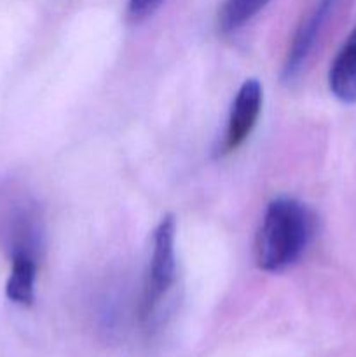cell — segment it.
I'll return each instance as SVG.
<instances>
[{
  "label": "cell",
  "mask_w": 356,
  "mask_h": 357,
  "mask_svg": "<svg viewBox=\"0 0 356 357\" xmlns=\"http://www.w3.org/2000/svg\"><path fill=\"white\" fill-rule=\"evenodd\" d=\"M164 0H129L128 2V16L133 21H143L149 17Z\"/></svg>",
  "instance_id": "obj_8"
},
{
  "label": "cell",
  "mask_w": 356,
  "mask_h": 357,
  "mask_svg": "<svg viewBox=\"0 0 356 357\" xmlns=\"http://www.w3.org/2000/svg\"><path fill=\"white\" fill-rule=\"evenodd\" d=\"M175 237L177 223L171 215L164 216L156 227L152 236V255L145 274L142 293L140 316L142 321H150L170 295L171 288L177 282V253H175Z\"/></svg>",
  "instance_id": "obj_2"
},
{
  "label": "cell",
  "mask_w": 356,
  "mask_h": 357,
  "mask_svg": "<svg viewBox=\"0 0 356 357\" xmlns=\"http://www.w3.org/2000/svg\"><path fill=\"white\" fill-rule=\"evenodd\" d=\"M38 257L27 253L10 255V272L6 284V295L16 305L30 307L35 300Z\"/></svg>",
  "instance_id": "obj_6"
},
{
  "label": "cell",
  "mask_w": 356,
  "mask_h": 357,
  "mask_svg": "<svg viewBox=\"0 0 356 357\" xmlns=\"http://www.w3.org/2000/svg\"><path fill=\"white\" fill-rule=\"evenodd\" d=\"M269 0H225L218 13V26L223 33H232L250 23Z\"/></svg>",
  "instance_id": "obj_7"
},
{
  "label": "cell",
  "mask_w": 356,
  "mask_h": 357,
  "mask_svg": "<svg viewBox=\"0 0 356 357\" xmlns=\"http://www.w3.org/2000/svg\"><path fill=\"white\" fill-rule=\"evenodd\" d=\"M313 237V215L292 197L269 202L255 239V264L264 272H281L295 265Z\"/></svg>",
  "instance_id": "obj_1"
},
{
  "label": "cell",
  "mask_w": 356,
  "mask_h": 357,
  "mask_svg": "<svg viewBox=\"0 0 356 357\" xmlns=\"http://www.w3.org/2000/svg\"><path fill=\"white\" fill-rule=\"evenodd\" d=\"M342 2L344 0H318L306 16V20L299 24L292 38V44L286 51L285 63H283L281 77L285 82H290L299 75L302 66L306 65L307 58H309L311 51L314 49L318 37Z\"/></svg>",
  "instance_id": "obj_3"
},
{
  "label": "cell",
  "mask_w": 356,
  "mask_h": 357,
  "mask_svg": "<svg viewBox=\"0 0 356 357\" xmlns=\"http://www.w3.org/2000/svg\"><path fill=\"white\" fill-rule=\"evenodd\" d=\"M328 87L342 103H356V28L349 33L332 61Z\"/></svg>",
  "instance_id": "obj_5"
},
{
  "label": "cell",
  "mask_w": 356,
  "mask_h": 357,
  "mask_svg": "<svg viewBox=\"0 0 356 357\" xmlns=\"http://www.w3.org/2000/svg\"><path fill=\"white\" fill-rule=\"evenodd\" d=\"M262 101H264L262 84L257 79L244 80L237 89L232 107H230L225 135H223V142L218 150L220 155L234 152L246 142L258 121Z\"/></svg>",
  "instance_id": "obj_4"
}]
</instances>
